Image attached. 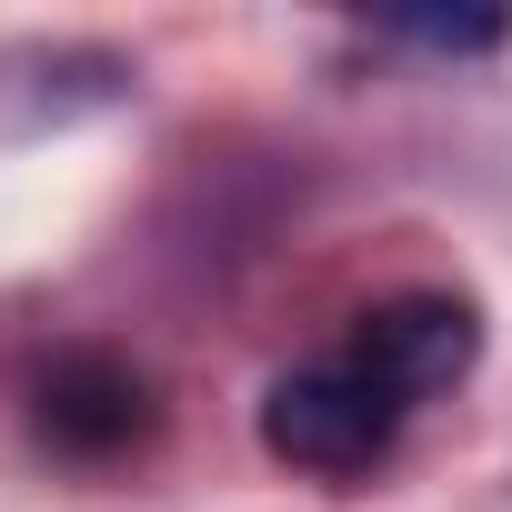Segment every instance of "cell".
<instances>
[{"instance_id": "6da1fadb", "label": "cell", "mask_w": 512, "mask_h": 512, "mask_svg": "<svg viewBox=\"0 0 512 512\" xmlns=\"http://www.w3.org/2000/svg\"><path fill=\"white\" fill-rule=\"evenodd\" d=\"M402 422H412V412H402L352 352H322V362H302V372H282V382L262 392V452L292 462V472H312V482L372 472V462L402 442Z\"/></svg>"}, {"instance_id": "7a4b0ae2", "label": "cell", "mask_w": 512, "mask_h": 512, "mask_svg": "<svg viewBox=\"0 0 512 512\" xmlns=\"http://www.w3.org/2000/svg\"><path fill=\"white\" fill-rule=\"evenodd\" d=\"M402 412H422V402H442L452 382H472V362H482V312L462 302V292H392V302H372L362 322H352V342H342Z\"/></svg>"}, {"instance_id": "3957f363", "label": "cell", "mask_w": 512, "mask_h": 512, "mask_svg": "<svg viewBox=\"0 0 512 512\" xmlns=\"http://www.w3.org/2000/svg\"><path fill=\"white\" fill-rule=\"evenodd\" d=\"M151 422H161V402H151V382L121 352H61L31 382V432L61 462H121V452L151 442Z\"/></svg>"}, {"instance_id": "277c9868", "label": "cell", "mask_w": 512, "mask_h": 512, "mask_svg": "<svg viewBox=\"0 0 512 512\" xmlns=\"http://www.w3.org/2000/svg\"><path fill=\"white\" fill-rule=\"evenodd\" d=\"M392 41H422V51H492L502 41V11H382Z\"/></svg>"}]
</instances>
